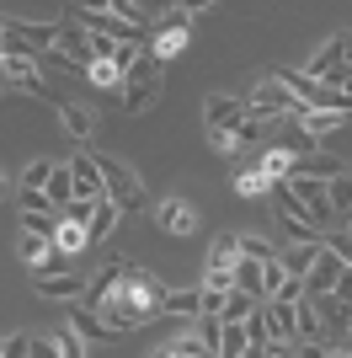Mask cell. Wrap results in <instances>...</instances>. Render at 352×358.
<instances>
[{"mask_svg": "<svg viewBox=\"0 0 352 358\" xmlns=\"http://www.w3.org/2000/svg\"><path fill=\"white\" fill-rule=\"evenodd\" d=\"M331 358H352V353H331Z\"/></svg>", "mask_w": 352, "mask_h": 358, "instance_id": "obj_55", "label": "cell"}, {"mask_svg": "<svg viewBox=\"0 0 352 358\" xmlns=\"http://www.w3.org/2000/svg\"><path fill=\"white\" fill-rule=\"evenodd\" d=\"M6 193H11V182H6V171H0V198H6Z\"/></svg>", "mask_w": 352, "mask_h": 358, "instance_id": "obj_51", "label": "cell"}, {"mask_svg": "<svg viewBox=\"0 0 352 358\" xmlns=\"http://www.w3.org/2000/svg\"><path fill=\"white\" fill-rule=\"evenodd\" d=\"M48 203L54 209H64V203H75V177H70V166H54V177H48Z\"/></svg>", "mask_w": 352, "mask_h": 358, "instance_id": "obj_23", "label": "cell"}, {"mask_svg": "<svg viewBox=\"0 0 352 358\" xmlns=\"http://www.w3.org/2000/svg\"><path fill=\"white\" fill-rule=\"evenodd\" d=\"M224 294H230V289L203 284V310H198V315H219V310H224Z\"/></svg>", "mask_w": 352, "mask_h": 358, "instance_id": "obj_43", "label": "cell"}, {"mask_svg": "<svg viewBox=\"0 0 352 358\" xmlns=\"http://www.w3.org/2000/svg\"><path fill=\"white\" fill-rule=\"evenodd\" d=\"M293 321H299V343H321L325 321H321V310H315L309 299H299V310H293Z\"/></svg>", "mask_w": 352, "mask_h": 358, "instance_id": "obj_24", "label": "cell"}, {"mask_svg": "<svg viewBox=\"0 0 352 358\" xmlns=\"http://www.w3.org/2000/svg\"><path fill=\"white\" fill-rule=\"evenodd\" d=\"M235 262H240V230L214 241V252H208V278H230Z\"/></svg>", "mask_w": 352, "mask_h": 358, "instance_id": "obj_13", "label": "cell"}, {"mask_svg": "<svg viewBox=\"0 0 352 358\" xmlns=\"http://www.w3.org/2000/svg\"><path fill=\"white\" fill-rule=\"evenodd\" d=\"M182 48H187V32H171V27H161V38H155V59H176V54H182Z\"/></svg>", "mask_w": 352, "mask_h": 358, "instance_id": "obj_31", "label": "cell"}, {"mask_svg": "<svg viewBox=\"0 0 352 358\" xmlns=\"http://www.w3.org/2000/svg\"><path fill=\"white\" fill-rule=\"evenodd\" d=\"M347 118H337V113H315V107H293V129H305L309 139H325V134H337Z\"/></svg>", "mask_w": 352, "mask_h": 358, "instance_id": "obj_14", "label": "cell"}, {"mask_svg": "<svg viewBox=\"0 0 352 358\" xmlns=\"http://www.w3.org/2000/svg\"><path fill=\"white\" fill-rule=\"evenodd\" d=\"M262 129H267V123L246 118V123H240V129H235V145H240V150H246V145H256V139H262Z\"/></svg>", "mask_w": 352, "mask_h": 358, "instance_id": "obj_45", "label": "cell"}, {"mask_svg": "<svg viewBox=\"0 0 352 358\" xmlns=\"http://www.w3.org/2000/svg\"><path fill=\"white\" fill-rule=\"evenodd\" d=\"M48 177H54V166H48V161H32L27 171H22V187H32V193H43V187H48Z\"/></svg>", "mask_w": 352, "mask_h": 358, "instance_id": "obj_34", "label": "cell"}, {"mask_svg": "<svg viewBox=\"0 0 352 358\" xmlns=\"http://www.w3.org/2000/svg\"><path fill=\"white\" fill-rule=\"evenodd\" d=\"M272 299H278V305H299V299H309V294H305V278H283V289H278Z\"/></svg>", "mask_w": 352, "mask_h": 358, "instance_id": "obj_42", "label": "cell"}, {"mask_svg": "<svg viewBox=\"0 0 352 358\" xmlns=\"http://www.w3.org/2000/svg\"><path fill=\"white\" fill-rule=\"evenodd\" d=\"M161 96V80H149V86H123V113H149Z\"/></svg>", "mask_w": 352, "mask_h": 358, "instance_id": "obj_25", "label": "cell"}, {"mask_svg": "<svg viewBox=\"0 0 352 358\" xmlns=\"http://www.w3.org/2000/svg\"><path fill=\"white\" fill-rule=\"evenodd\" d=\"M27 358H59V343H54V331L48 337H32V353Z\"/></svg>", "mask_w": 352, "mask_h": 358, "instance_id": "obj_46", "label": "cell"}, {"mask_svg": "<svg viewBox=\"0 0 352 358\" xmlns=\"http://www.w3.org/2000/svg\"><path fill=\"white\" fill-rule=\"evenodd\" d=\"M112 230H117V209H112V203H96V209H91V224H86L91 246H96V241H107Z\"/></svg>", "mask_w": 352, "mask_h": 358, "instance_id": "obj_27", "label": "cell"}, {"mask_svg": "<svg viewBox=\"0 0 352 358\" xmlns=\"http://www.w3.org/2000/svg\"><path fill=\"white\" fill-rule=\"evenodd\" d=\"M54 343H59V358H86V343H80L70 327H59V331H54Z\"/></svg>", "mask_w": 352, "mask_h": 358, "instance_id": "obj_36", "label": "cell"}, {"mask_svg": "<svg viewBox=\"0 0 352 358\" xmlns=\"http://www.w3.org/2000/svg\"><path fill=\"white\" fill-rule=\"evenodd\" d=\"M325 203H331V214H337V220H352V177H347V171L325 182Z\"/></svg>", "mask_w": 352, "mask_h": 358, "instance_id": "obj_20", "label": "cell"}, {"mask_svg": "<svg viewBox=\"0 0 352 358\" xmlns=\"http://www.w3.org/2000/svg\"><path fill=\"white\" fill-rule=\"evenodd\" d=\"M288 358H331V348H325V343H299Z\"/></svg>", "mask_w": 352, "mask_h": 358, "instance_id": "obj_47", "label": "cell"}, {"mask_svg": "<svg viewBox=\"0 0 352 358\" xmlns=\"http://www.w3.org/2000/svg\"><path fill=\"white\" fill-rule=\"evenodd\" d=\"M293 96H288V86H283L278 75H262L256 86H251V96H246V118H256V123H272V118H293Z\"/></svg>", "mask_w": 352, "mask_h": 358, "instance_id": "obj_3", "label": "cell"}, {"mask_svg": "<svg viewBox=\"0 0 352 358\" xmlns=\"http://www.w3.org/2000/svg\"><path fill=\"white\" fill-rule=\"evenodd\" d=\"M70 331L80 337V343H117V331L107 327L96 310H86V305H75V310H70Z\"/></svg>", "mask_w": 352, "mask_h": 358, "instance_id": "obj_11", "label": "cell"}, {"mask_svg": "<svg viewBox=\"0 0 352 358\" xmlns=\"http://www.w3.org/2000/svg\"><path fill=\"white\" fill-rule=\"evenodd\" d=\"M267 187H272V182H267L262 171H256V166H251V171H240V177H235V193H240V198H267Z\"/></svg>", "mask_w": 352, "mask_h": 358, "instance_id": "obj_30", "label": "cell"}, {"mask_svg": "<svg viewBox=\"0 0 352 358\" xmlns=\"http://www.w3.org/2000/svg\"><path fill=\"white\" fill-rule=\"evenodd\" d=\"M48 252H54V241H38V236H22V241H16V257H22V262H32V268H43Z\"/></svg>", "mask_w": 352, "mask_h": 358, "instance_id": "obj_28", "label": "cell"}, {"mask_svg": "<svg viewBox=\"0 0 352 358\" xmlns=\"http://www.w3.org/2000/svg\"><path fill=\"white\" fill-rule=\"evenodd\" d=\"M96 155V150H91ZM96 171H102V182H107V203H112L117 214H139L149 203L145 198V182L133 177V166H123V161H112V155H96Z\"/></svg>", "mask_w": 352, "mask_h": 358, "instance_id": "obj_2", "label": "cell"}, {"mask_svg": "<svg viewBox=\"0 0 352 358\" xmlns=\"http://www.w3.org/2000/svg\"><path fill=\"white\" fill-rule=\"evenodd\" d=\"M240 257H246V262H262V268H267V262H272L278 252H272L262 236H240Z\"/></svg>", "mask_w": 352, "mask_h": 358, "instance_id": "obj_32", "label": "cell"}, {"mask_svg": "<svg viewBox=\"0 0 352 358\" xmlns=\"http://www.w3.org/2000/svg\"><path fill=\"white\" fill-rule=\"evenodd\" d=\"M64 214H22V236H38V241H54Z\"/></svg>", "mask_w": 352, "mask_h": 358, "instance_id": "obj_26", "label": "cell"}, {"mask_svg": "<svg viewBox=\"0 0 352 358\" xmlns=\"http://www.w3.org/2000/svg\"><path fill=\"white\" fill-rule=\"evenodd\" d=\"M208 145L219 150V155H235V150H240V145H235V134H208Z\"/></svg>", "mask_w": 352, "mask_h": 358, "instance_id": "obj_49", "label": "cell"}, {"mask_svg": "<svg viewBox=\"0 0 352 358\" xmlns=\"http://www.w3.org/2000/svg\"><path fill=\"white\" fill-rule=\"evenodd\" d=\"M325 252L342 257V268H352V230H342V236H325Z\"/></svg>", "mask_w": 352, "mask_h": 358, "instance_id": "obj_41", "label": "cell"}, {"mask_svg": "<svg viewBox=\"0 0 352 358\" xmlns=\"http://www.w3.org/2000/svg\"><path fill=\"white\" fill-rule=\"evenodd\" d=\"M342 70H347V64H342V38H325V43H321V54H315V59L305 64V75H309V80H321V86H331V91H337Z\"/></svg>", "mask_w": 352, "mask_h": 358, "instance_id": "obj_8", "label": "cell"}, {"mask_svg": "<svg viewBox=\"0 0 352 358\" xmlns=\"http://www.w3.org/2000/svg\"><path fill=\"white\" fill-rule=\"evenodd\" d=\"M86 80H91V86H102V91H112V86H123V70H117V64H91Z\"/></svg>", "mask_w": 352, "mask_h": 358, "instance_id": "obj_35", "label": "cell"}, {"mask_svg": "<svg viewBox=\"0 0 352 358\" xmlns=\"http://www.w3.org/2000/svg\"><path fill=\"white\" fill-rule=\"evenodd\" d=\"M342 273H347V268H342V257H337V252H325V246H321V257H315V268H309V278H305V294H309V299L331 294Z\"/></svg>", "mask_w": 352, "mask_h": 358, "instance_id": "obj_9", "label": "cell"}, {"mask_svg": "<svg viewBox=\"0 0 352 358\" xmlns=\"http://www.w3.org/2000/svg\"><path fill=\"white\" fill-rule=\"evenodd\" d=\"M54 48L75 64V70H86V75H91V64H96V59H91V32H86V27H75V22H59V43H54Z\"/></svg>", "mask_w": 352, "mask_h": 358, "instance_id": "obj_6", "label": "cell"}, {"mask_svg": "<svg viewBox=\"0 0 352 358\" xmlns=\"http://www.w3.org/2000/svg\"><path fill=\"white\" fill-rule=\"evenodd\" d=\"M70 177H75V198H80V203H107V182H102V171H96V155L75 150Z\"/></svg>", "mask_w": 352, "mask_h": 358, "instance_id": "obj_4", "label": "cell"}, {"mask_svg": "<svg viewBox=\"0 0 352 358\" xmlns=\"http://www.w3.org/2000/svg\"><path fill=\"white\" fill-rule=\"evenodd\" d=\"M246 337H251V348H267V343H272V331H267V315H262V305H256V315L246 321Z\"/></svg>", "mask_w": 352, "mask_h": 358, "instance_id": "obj_37", "label": "cell"}, {"mask_svg": "<svg viewBox=\"0 0 352 358\" xmlns=\"http://www.w3.org/2000/svg\"><path fill=\"white\" fill-rule=\"evenodd\" d=\"M32 289H38L43 299H70V305H80L91 284L80 278V273H64V278H32Z\"/></svg>", "mask_w": 352, "mask_h": 358, "instance_id": "obj_12", "label": "cell"}, {"mask_svg": "<svg viewBox=\"0 0 352 358\" xmlns=\"http://www.w3.org/2000/svg\"><path fill=\"white\" fill-rule=\"evenodd\" d=\"M198 310H203V284L166 289V315H192V321H198Z\"/></svg>", "mask_w": 352, "mask_h": 358, "instance_id": "obj_17", "label": "cell"}, {"mask_svg": "<svg viewBox=\"0 0 352 358\" xmlns=\"http://www.w3.org/2000/svg\"><path fill=\"white\" fill-rule=\"evenodd\" d=\"M299 305H278V299H262V315H267V331H272V343H299V321H293Z\"/></svg>", "mask_w": 352, "mask_h": 358, "instance_id": "obj_10", "label": "cell"}, {"mask_svg": "<svg viewBox=\"0 0 352 358\" xmlns=\"http://www.w3.org/2000/svg\"><path fill=\"white\" fill-rule=\"evenodd\" d=\"M91 209H96V203H80V198H75V203H64L59 214H64V224H80V230H86V224H91Z\"/></svg>", "mask_w": 352, "mask_h": 358, "instance_id": "obj_40", "label": "cell"}, {"mask_svg": "<svg viewBox=\"0 0 352 358\" xmlns=\"http://www.w3.org/2000/svg\"><path fill=\"white\" fill-rule=\"evenodd\" d=\"M155 224H161L166 236L182 241V236H192V230H198V209H192L187 198H166L161 209H155Z\"/></svg>", "mask_w": 352, "mask_h": 358, "instance_id": "obj_7", "label": "cell"}, {"mask_svg": "<svg viewBox=\"0 0 352 358\" xmlns=\"http://www.w3.org/2000/svg\"><path fill=\"white\" fill-rule=\"evenodd\" d=\"M54 246H59V252H86V246H91V236H86V230H80V224H59V236H54Z\"/></svg>", "mask_w": 352, "mask_h": 358, "instance_id": "obj_29", "label": "cell"}, {"mask_svg": "<svg viewBox=\"0 0 352 358\" xmlns=\"http://www.w3.org/2000/svg\"><path fill=\"white\" fill-rule=\"evenodd\" d=\"M203 118H208V134H235V129L246 123V102H240V96H219V91H214V96L203 102Z\"/></svg>", "mask_w": 352, "mask_h": 358, "instance_id": "obj_5", "label": "cell"}, {"mask_svg": "<svg viewBox=\"0 0 352 358\" xmlns=\"http://www.w3.org/2000/svg\"><path fill=\"white\" fill-rule=\"evenodd\" d=\"M342 64H347V70H352V32H347V38H342Z\"/></svg>", "mask_w": 352, "mask_h": 358, "instance_id": "obj_50", "label": "cell"}, {"mask_svg": "<svg viewBox=\"0 0 352 358\" xmlns=\"http://www.w3.org/2000/svg\"><path fill=\"white\" fill-rule=\"evenodd\" d=\"M246 348H251L246 327H235V321H224V327H219V348H214V353H219V358H246Z\"/></svg>", "mask_w": 352, "mask_h": 358, "instance_id": "obj_22", "label": "cell"}, {"mask_svg": "<svg viewBox=\"0 0 352 358\" xmlns=\"http://www.w3.org/2000/svg\"><path fill=\"white\" fill-rule=\"evenodd\" d=\"M64 273H75V268H70V252H59V246H54V252L43 257V268H38V278H64Z\"/></svg>", "mask_w": 352, "mask_h": 358, "instance_id": "obj_33", "label": "cell"}, {"mask_svg": "<svg viewBox=\"0 0 352 358\" xmlns=\"http://www.w3.org/2000/svg\"><path fill=\"white\" fill-rule=\"evenodd\" d=\"M283 278H288V273H283V268H278V257H272V262L262 268V299H272V294H278V289H283Z\"/></svg>", "mask_w": 352, "mask_h": 358, "instance_id": "obj_38", "label": "cell"}, {"mask_svg": "<svg viewBox=\"0 0 352 358\" xmlns=\"http://www.w3.org/2000/svg\"><path fill=\"white\" fill-rule=\"evenodd\" d=\"M0 91H11V80H6V70H0Z\"/></svg>", "mask_w": 352, "mask_h": 358, "instance_id": "obj_53", "label": "cell"}, {"mask_svg": "<svg viewBox=\"0 0 352 358\" xmlns=\"http://www.w3.org/2000/svg\"><path fill=\"white\" fill-rule=\"evenodd\" d=\"M256 305H262V299H251V294H240V289H230V294H224L219 321H235V327H246L251 315H256Z\"/></svg>", "mask_w": 352, "mask_h": 358, "instance_id": "obj_21", "label": "cell"}, {"mask_svg": "<svg viewBox=\"0 0 352 358\" xmlns=\"http://www.w3.org/2000/svg\"><path fill=\"white\" fill-rule=\"evenodd\" d=\"M22 214H59V209L48 203V193H32V187H22Z\"/></svg>", "mask_w": 352, "mask_h": 358, "instance_id": "obj_39", "label": "cell"}, {"mask_svg": "<svg viewBox=\"0 0 352 358\" xmlns=\"http://www.w3.org/2000/svg\"><path fill=\"white\" fill-rule=\"evenodd\" d=\"M59 118H64V134L70 139H91L96 134V113L86 102H59Z\"/></svg>", "mask_w": 352, "mask_h": 358, "instance_id": "obj_15", "label": "cell"}, {"mask_svg": "<svg viewBox=\"0 0 352 358\" xmlns=\"http://www.w3.org/2000/svg\"><path fill=\"white\" fill-rule=\"evenodd\" d=\"M321 246H325V241H305V246H288V252L278 257V268L288 273V278H309V268H315Z\"/></svg>", "mask_w": 352, "mask_h": 358, "instance_id": "obj_16", "label": "cell"}, {"mask_svg": "<svg viewBox=\"0 0 352 358\" xmlns=\"http://www.w3.org/2000/svg\"><path fill=\"white\" fill-rule=\"evenodd\" d=\"M32 353V337H11V343H6V358H27Z\"/></svg>", "mask_w": 352, "mask_h": 358, "instance_id": "obj_48", "label": "cell"}, {"mask_svg": "<svg viewBox=\"0 0 352 358\" xmlns=\"http://www.w3.org/2000/svg\"><path fill=\"white\" fill-rule=\"evenodd\" d=\"M203 11H214V0H198V6H161V27L187 32V27H192V16H203Z\"/></svg>", "mask_w": 352, "mask_h": 358, "instance_id": "obj_18", "label": "cell"}, {"mask_svg": "<svg viewBox=\"0 0 352 358\" xmlns=\"http://www.w3.org/2000/svg\"><path fill=\"white\" fill-rule=\"evenodd\" d=\"M149 358H171V348H155V353H149Z\"/></svg>", "mask_w": 352, "mask_h": 358, "instance_id": "obj_52", "label": "cell"}, {"mask_svg": "<svg viewBox=\"0 0 352 358\" xmlns=\"http://www.w3.org/2000/svg\"><path fill=\"white\" fill-rule=\"evenodd\" d=\"M256 171H262L267 182H288L293 177V155L283 145H272V150H262V166H256Z\"/></svg>", "mask_w": 352, "mask_h": 358, "instance_id": "obj_19", "label": "cell"}, {"mask_svg": "<svg viewBox=\"0 0 352 358\" xmlns=\"http://www.w3.org/2000/svg\"><path fill=\"white\" fill-rule=\"evenodd\" d=\"M0 358H6V337H0Z\"/></svg>", "mask_w": 352, "mask_h": 358, "instance_id": "obj_54", "label": "cell"}, {"mask_svg": "<svg viewBox=\"0 0 352 358\" xmlns=\"http://www.w3.org/2000/svg\"><path fill=\"white\" fill-rule=\"evenodd\" d=\"M64 16H70L75 27H86L91 38H107V43H117V48H139V43H145V32L129 27L112 6H70Z\"/></svg>", "mask_w": 352, "mask_h": 358, "instance_id": "obj_1", "label": "cell"}, {"mask_svg": "<svg viewBox=\"0 0 352 358\" xmlns=\"http://www.w3.org/2000/svg\"><path fill=\"white\" fill-rule=\"evenodd\" d=\"M219 327H224L219 315H198V337H203L208 348H219Z\"/></svg>", "mask_w": 352, "mask_h": 358, "instance_id": "obj_44", "label": "cell"}]
</instances>
